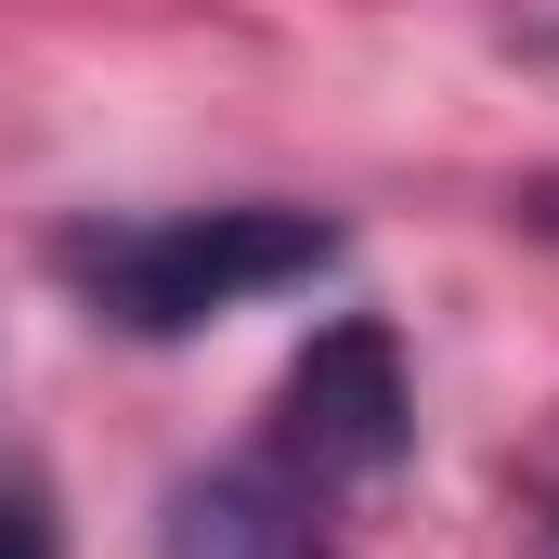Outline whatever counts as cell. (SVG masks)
<instances>
[{
	"label": "cell",
	"instance_id": "1",
	"mask_svg": "<svg viewBox=\"0 0 559 559\" xmlns=\"http://www.w3.org/2000/svg\"><path fill=\"white\" fill-rule=\"evenodd\" d=\"M338 261V222L274 209V195H235V209H131V222H79L52 235V274L79 286L105 325L131 338H195L248 299H286Z\"/></svg>",
	"mask_w": 559,
	"mask_h": 559
},
{
	"label": "cell",
	"instance_id": "2",
	"mask_svg": "<svg viewBox=\"0 0 559 559\" xmlns=\"http://www.w3.org/2000/svg\"><path fill=\"white\" fill-rule=\"evenodd\" d=\"M286 468H312V481H378V468H404V442H417V391H404V352H391V325H325L299 365H286Z\"/></svg>",
	"mask_w": 559,
	"mask_h": 559
},
{
	"label": "cell",
	"instance_id": "3",
	"mask_svg": "<svg viewBox=\"0 0 559 559\" xmlns=\"http://www.w3.org/2000/svg\"><path fill=\"white\" fill-rule=\"evenodd\" d=\"M156 559H338V547L312 534V508H299L286 481H261V468H209V481L169 495Z\"/></svg>",
	"mask_w": 559,
	"mask_h": 559
},
{
	"label": "cell",
	"instance_id": "4",
	"mask_svg": "<svg viewBox=\"0 0 559 559\" xmlns=\"http://www.w3.org/2000/svg\"><path fill=\"white\" fill-rule=\"evenodd\" d=\"M0 559H52V521H39V495H0Z\"/></svg>",
	"mask_w": 559,
	"mask_h": 559
},
{
	"label": "cell",
	"instance_id": "5",
	"mask_svg": "<svg viewBox=\"0 0 559 559\" xmlns=\"http://www.w3.org/2000/svg\"><path fill=\"white\" fill-rule=\"evenodd\" d=\"M534 209H547V222H559V182H547V195H534Z\"/></svg>",
	"mask_w": 559,
	"mask_h": 559
}]
</instances>
